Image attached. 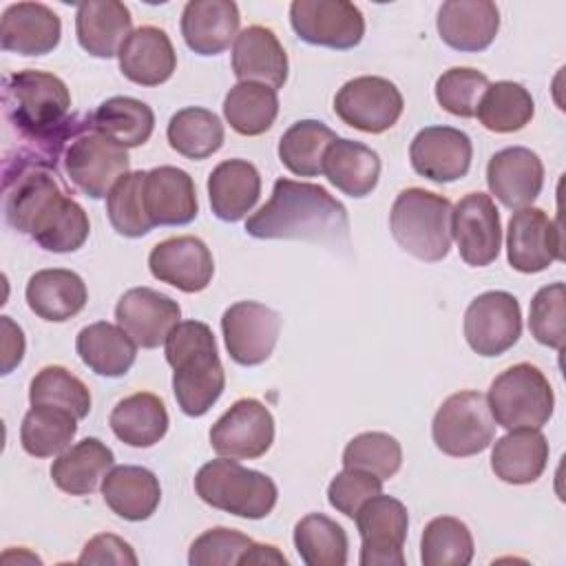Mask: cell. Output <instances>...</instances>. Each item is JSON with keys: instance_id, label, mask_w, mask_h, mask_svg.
<instances>
[{"instance_id": "1", "label": "cell", "mask_w": 566, "mask_h": 566, "mask_svg": "<svg viewBox=\"0 0 566 566\" xmlns=\"http://www.w3.org/2000/svg\"><path fill=\"white\" fill-rule=\"evenodd\" d=\"M57 177V166L18 150L2 166V210L15 232L29 234L46 252L64 254L84 245L91 223Z\"/></svg>"}, {"instance_id": "2", "label": "cell", "mask_w": 566, "mask_h": 566, "mask_svg": "<svg viewBox=\"0 0 566 566\" xmlns=\"http://www.w3.org/2000/svg\"><path fill=\"white\" fill-rule=\"evenodd\" d=\"M2 106L27 150L57 166L73 137L91 126L88 117L71 115V93L64 80L46 71H18L4 77Z\"/></svg>"}, {"instance_id": "3", "label": "cell", "mask_w": 566, "mask_h": 566, "mask_svg": "<svg viewBox=\"0 0 566 566\" xmlns=\"http://www.w3.org/2000/svg\"><path fill=\"white\" fill-rule=\"evenodd\" d=\"M254 239H303L340 245L349 239L345 206L323 186L281 177L274 181L268 203L245 221Z\"/></svg>"}, {"instance_id": "4", "label": "cell", "mask_w": 566, "mask_h": 566, "mask_svg": "<svg viewBox=\"0 0 566 566\" xmlns=\"http://www.w3.org/2000/svg\"><path fill=\"white\" fill-rule=\"evenodd\" d=\"M164 345L179 409L190 418L208 413L226 389L212 329L201 321H179Z\"/></svg>"}, {"instance_id": "5", "label": "cell", "mask_w": 566, "mask_h": 566, "mask_svg": "<svg viewBox=\"0 0 566 566\" xmlns=\"http://www.w3.org/2000/svg\"><path fill=\"white\" fill-rule=\"evenodd\" d=\"M451 201L424 188L402 190L389 212L396 243L411 256L438 263L451 250Z\"/></svg>"}, {"instance_id": "6", "label": "cell", "mask_w": 566, "mask_h": 566, "mask_svg": "<svg viewBox=\"0 0 566 566\" xmlns=\"http://www.w3.org/2000/svg\"><path fill=\"white\" fill-rule=\"evenodd\" d=\"M195 491L208 506L245 520L270 515L279 497L272 478L223 455L197 471Z\"/></svg>"}, {"instance_id": "7", "label": "cell", "mask_w": 566, "mask_h": 566, "mask_svg": "<svg viewBox=\"0 0 566 566\" xmlns=\"http://www.w3.org/2000/svg\"><path fill=\"white\" fill-rule=\"evenodd\" d=\"M486 402L495 424L509 431L539 429L553 416L555 396L539 367L517 363L493 378Z\"/></svg>"}, {"instance_id": "8", "label": "cell", "mask_w": 566, "mask_h": 566, "mask_svg": "<svg viewBox=\"0 0 566 566\" xmlns=\"http://www.w3.org/2000/svg\"><path fill=\"white\" fill-rule=\"evenodd\" d=\"M495 420L486 396L473 389L451 394L433 416L431 436L436 447L451 458L482 453L495 438Z\"/></svg>"}, {"instance_id": "9", "label": "cell", "mask_w": 566, "mask_h": 566, "mask_svg": "<svg viewBox=\"0 0 566 566\" xmlns=\"http://www.w3.org/2000/svg\"><path fill=\"white\" fill-rule=\"evenodd\" d=\"M62 161L69 181L91 199L106 197L111 188L130 172L126 148L97 133L93 126L71 139Z\"/></svg>"}, {"instance_id": "10", "label": "cell", "mask_w": 566, "mask_h": 566, "mask_svg": "<svg viewBox=\"0 0 566 566\" xmlns=\"http://www.w3.org/2000/svg\"><path fill=\"white\" fill-rule=\"evenodd\" d=\"M290 24L298 40L336 51L358 46L365 35L363 11L347 0H294Z\"/></svg>"}, {"instance_id": "11", "label": "cell", "mask_w": 566, "mask_h": 566, "mask_svg": "<svg viewBox=\"0 0 566 566\" xmlns=\"http://www.w3.org/2000/svg\"><path fill=\"white\" fill-rule=\"evenodd\" d=\"M405 99L394 82L378 75H360L345 82L334 97V113L343 124L363 133H385L402 115Z\"/></svg>"}, {"instance_id": "12", "label": "cell", "mask_w": 566, "mask_h": 566, "mask_svg": "<svg viewBox=\"0 0 566 566\" xmlns=\"http://www.w3.org/2000/svg\"><path fill=\"white\" fill-rule=\"evenodd\" d=\"M360 535L363 566H402L405 539L409 528L407 506L391 495L369 497L354 515Z\"/></svg>"}, {"instance_id": "13", "label": "cell", "mask_w": 566, "mask_h": 566, "mask_svg": "<svg viewBox=\"0 0 566 566\" xmlns=\"http://www.w3.org/2000/svg\"><path fill=\"white\" fill-rule=\"evenodd\" d=\"M522 336V310L517 298L504 290L475 296L464 312V338L469 347L493 358L509 352Z\"/></svg>"}, {"instance_id": "14", "label": "cell", "mask_w": 566, "mask_h": 566, "mask_svg": "<svg viewBox=\"0 0 566 566\" xmlns=\"http://www.w3.org/2000/svg\"><path fill=\"white\" fill-rule=\"evenodd\" d=\"M221 332L230 358L243 367H254L274 352L281 316L259 301H239L223 312Z\"/></svg>"}, {"instance_id": "15", "label": "cell", "mask_w": 566, "mask_h": 566, "mask_svg": "<svg viewBox=\"0 0 566 566\" xmlns=\"http://www.w3.org/2000/svg\"><path fill=\"white\" fill-rule=\"evenodd\" d=\"M274 442V418L256 398H239L212 427L210 447L232 460L265 455Z\"/></svg>"}, {"instance_id": "16", "label": "cell", "mask_w": 566, "mask_h": 566, "mask_svg": "<svg viewBox=\"0 0 566 566\" xmlns=\"http://www.w3.org/2000/svg\"><path fill=\"white\" fill-rule=\"evenodd\" d=\"M451 239L471 268L493 263L502 248V223L493 199L484 192L464 195L451 210Z\"/></svg>"}, {"instance_id": "17", "label": "cell", "mask_w": 566, "mask_h": 566, "mask_svg": "<svg viewBox=\"0 0 566 566\" xmlns=\"http://www.w3.org/2000/svg\"><path fill=\"white\" fill-rule=\"evenodd\" d=\"M509 265L524 274L546 270L553 261H562V230L542 208L526 206L515 210L506 228Z\"/></svg>"}, {"instance_id": "18", "label": "cell", "mask_w": 566, "mask_h": 566, "mask_svg": "<svg viewBox=\"0 0 566 566\" xmlns=\"http://www.w3.org/2000/svg\"><path fill=\"white\" fill-rule=\"evenodd\" d=\"M411 168L436 184L462 179L473 159L469 135L453 126H427L416 133L409 146Z\"/></svg>"}, {"instance_id": "19", "label": "cell", "mask_w": 566, "mask_h": 566, "mask_svg": "<svg viewBox=\"0 0 566 566\" xmlns=\"http://www.w3.org/2000/svg\"><path fill=\"white\" fill-rule=\"evenodd\" d=\"M115 318L137 347L155 349L166 343L168 334L179 323L181 307L168 294L142 285L122 294L115 305Z\"/></svg>"}, {"instance_id": "20", "label": "cell", "mask_w": 566, "mask_h": 566, "mask_svg": "<svg viewBox=\"0 0 566 566\" xmlns=\"http://www.w3.org/2000/svg\"><path fill=\"white\" fill-rule=\"evenodd\" d=\"M150 274L186 294L201 292L210 285L214 261L210 248L199 237H170L159 241L148 254Z\"/></svg>"}, {"instance_id": "21", "label": "cell", "mask_w": 566, "mask_h": 566, "mask_svg": "<svg viewBox=\"0 0 566 566\" xmlns=\"http://www.w3.org/2000/svg\"><path fill=\"white\" fill-rule=\"evenodd\" d=\"M486 186L502 206L509 210H522L542 192L544 164L531 148H502L486 164Z\"/></svg>"}, {"instance_id": "22", "label": "cell", "mask_w": 566, "mask_h": 566, "mask_svg": "<svg viewBox=\"0 0 566 566\" xmlns=\"http://www.w3.org/2000/svg\"><path fill=\"white\" fill-rule=\"evenodd\" d=\"M436 27L447 46L460 53H478L495 40L500 9L489 0H447L438 9Z\"/></svg>"}, {"instance_id": "23", "label": "cell", "mask_w": 566, "mask_h": 566, "mask_svg": "<svg viewBox=\"0 0 566 566\" xmlns=\"http://www.w3.org/2000/svg\"><path fill=\"white\" fill-rule=\"evenodd\" d=\"M62 22L42 2L9 4L0 20V44L18 55H44L60 44Z\"/></svg>"}, {"instance_id": "24", "label": "cell", "mask_w": 566, "mask_h": 566, "mask_svg": "<svg viewBox=\"0 0 566 566\" xmlns=\"http://www.w3.org/2000/svg\"><path fill=\"white\" fill-rule=\"evenodd\" d=\"M144 206L153 226H186L199 212L192 177L177 166H157L144 177Z\"/></svg>"}, {"instance_id": "25", "label": "cell", "mask_w": 566, "mask_h": 566, "mask_svg": "<svg viewBox=\"0 0 566 566\" xmlns=\"http://www.w3.org/2000/svg\"><path fill=\"white\" fill-rule=\"evenodd\" d=\"M232 73L239 82L281 88L287 80V55L276 33L261 24L243 29L232 46Z\"/></svg>"}, {"instance_id": "26", "label": "cell", "mask_w": 566, "mask_h": 566, "mask_svg": "<svg viewBox=\"0 0 566 566\" xmlns=\"http://www.w3.org/2000/svg\"><path fill=\"white\" fill-rule=\"evenodd\" d=\"M239 22L232 0H190L181 11V35L197 55H219L237 40Z\"/></svg>"}, {"instance_id": "27", "label": "cell", "mask_w": 566, "mask_h": 566, "mask_svg": "<svg viewBox=\"0 0 566 566\" xmlns=\"http://www.w3.org/2000/svg\"><path fill=\"white\" fill-rule=\"evenodd\" d=\"M117 60L122 75L139 86H159L177 69V53L168 33L153 24L135 29L122 44Z\"/></svg>"}, {"instance_id": "28", "label": "cell", "mask_w": 566, "mask_h": 566, "mask_svg": "<svg viewBox=\"0 0 566 566\" xmlns=\"http://www.w3.org/2000/svg\"><path fill=\"white\" fill-rule=\"evenodd\" d=\"M133 33V18L119 0L80 2L75 11V35L80 46L93 57H115Z\"/></svg>"}, {"instance_id": "29", "label": "cell", "mask_w": 566, "mask_h": 566, "mask_svg": "<svg viewBox=\"0 0 566 566\" xmlns=\"http://www.w3.org/2000/svg\"><path fill=\"white\" fill-rule=\"evenodd\" d=\"M24 296L29 310L38 318L51 323H64L73 318L84 310L88 301L82 276L64 268H49L31 274Z\"/></svg>"}, {"instance_id": "30", "label": "cell", "mask_w": 566, "mask_h": 566, "mask_svg": "<svg viewBox=\"0 0 566 566\" xmlns=\"http://www.w3.org/2000/svg\"><path fill=\"white\" fill-rule=\"evenodd\" d=\"M261 197V175L248 159H226L208 177V199L217 219L241 221Z\"/></svg>"}, {"instance_id": "31", "label": "cell", "mask_w": 566, "mask_h": 566, "mask_svg": "<svg viewBox=\"0 0 566 566\" xmlns=\"http://www.w3.org/2000/svg\"><path fill=\"white\" fill-rule=\"evenodd\" d=\"M102 497L106 506L122 520H148L161 502L159 478L146 467H113L102 480Z\"/></svg>"}, {"instance_id": "32", "label": "cell", "mask_w": 566, "mask_h": 566, "mask_svg": "<svg viewBox=\"0 0 566 566\" xmlns=\"http://www.w3.org/2000/svg\"><path fill=\"white\" fill-rule=\"evenodd\" d=\"M548 462V440L539 429H513L497 438L491 451V469L506 484L535 482Z\"/></svg>"}, {"instance_id": "33", "label": "cell", "mask_w": 566, "mask_h": 566, "mask_svg": "<svg viewBox=\"0 0 566 566\" xmlns=\"http://www.w3.org/2000/svg\"><path fill=\"white\" fill-rule=\"evenodd\" d=\"M115 455L99 438H84L62 451L51 464L53 484L69 495H88L113 469Z\"/></svg>"}, {"instance_id": "34", "label": "cell", "mask_w": 566, "mask_h": 566, "mask_svg": "<svg viewBox=\"0 0 566 566\" xmlns=\"http://www.w3.org/2000/svg\"><path fill=\"white\" fill-rule=\"evenodd\" d=\"M323 175L349 197H367L380 177V157L354 139H336L323 155Z\"/></svg>"}, {"instance_id": "35", "label": "cell", "mask_w": 566, "mask_h": 566, "mask_svg": "<svg viewBox=\"0 0 566 566\" xmlns=\"http://www.w3.org/2000/svg\"><path fill=\"white\" fill-rule=\"evenodd\" d=\"M75 349L91 371L106 378L124 376L137 358L135 340L119 325L106 321L82 327L75 338Z\"/></svg>"}, {"instance_id": "36", "label": "cell", "mask_w": 566, "mask_h": 566, "mask_svg": "<svg viewBox=\"0 0 566 566\" xmlns=\"http://www.w3.org/2000/svg\"><path fill=\"white\" fill-rule=\"evenodd\" d=\"M108 424L124 444L146 449L166 436L168 411L159 396L150 391H137L122 398L113 407Z\"/></svg>"}, {"instance_id": "37", "label": "cell", "mask_w": 566, "mask_h": 566, "mask_svg": "<svg viewBox=\"0 0 566 566\" xmlns=\"http://www.w3.org/2000/svg\"><path fill=\"white\" fill-rule=\"evenodd\" d=\"M91 126L124 148H137L150 139L155 113L142 99L115 95L91 113Z\"/></svg>"}, {"instance_id": "38", "label": "cell", "mask_w": 566, "mask_h": 566, "mask_svg": "<svg viewBox=\"0 0 566 566\" xmlns=\"http://www.w3.org/2000/svg\"><path fill=\"white\" fill-rule=\"evenodd\" d=\"M77 433V418L53 405H31L20 424V444L33 458L60 455Z\"/></svg>"}, {"instance_id": "39", "label": "cell", "mask_w": 566, "mask_h": 566, "mask_svg": "<svg viewBox=\"0 0 566 566\" xmlns=\"http://www.w3.org/2000/svg\"><path fill=\"white\" fill-rule=\"evenodd\" d=\"M279 115L276 91L254 82L234 84L223 99V117L230 128L245 137L263 135Z\"/></svg>"}, {"instance_id": "40", "label": "cell", "mask_w": 566, "mask_h": 566, "mask_svg": "<svg viewBox=\"0 0 566 566\" xmlns=\"http://www.w3.org/2000/svg\"><path fill=\"white\" fill-rule=\"evenodd\" d=\"M336 133L318 119L294 122L279 139L281 164L298 177H316L323 172V155Z\"/></svg>"}, {"instance_id": "41", "label": "cell", "mask_w": 566, "mask_h": 566, "mask_svg": "<svg viewBox=\"0 0 566 566\" xmlns=\"http://www.w3.org/2000/svg\"><path fill=\"white\" fill-rule=\"evenodd\" d=\"M480 124L491 133H517L535 115V102L526 86L511 80L489 84L475 111Z\"/></svg>"}, {"instance_id": "42", "label": "cell", "mask_w": 566, "mask_h": 566, "mask_svg": "<svg viewBox=\"0 0 566 566\" xmlns=\"http://www.w3.org/2000/svg\"><path fill=\"white\" fill-rule=\"evenodd\" d=\"M172 150L188 159H206L223 146L221 119L201 106H186L177 111L166 128Z\"/></svg>"}, {"instance_id": "43", "label": "cell", "mask_w": 566, "mask_h": 566, "mask_svg": "<svg viewBox=\"0 0 566 566\" xmlns=\"http://www.w3.org/2000/svg\"><path fill=\"white\" fill-rule=\"evenodd\" d=\"M294 546L307 566H345L347 564V533L323 513H310L294 526Z\"/></svg>"}, {"instance_id": "44", "label": "cell", "mask_w": 566, "mask_h": 566, "mask_svg": "<svg viewBox=\"0 0 566 566\" xmlns=\"http://www.w3.org/2000/svg\"><path fill=\"white\" fill-rule=\"evenodd\" d=\"M473 553V535L458 517H433L422 531L420 559L424 566H467Z\"/></svg>"}, {"instance_id": "45", "label": "cell", "mask_w": 566, "mask_h": 566, "mask_svg": "<svg viewBox=\"0 0 566 566\" xmlns=\"http://www.w3.org/2000/svg\"><path fill=\"white\" fill-rule=\"evenodd\" d=\"M29 402L62 407L82 420L91 411V391L66 367L46 365L33 376L29 385Z\"/></svg>"}, {"instance_id": "46", "label": "cell", "mask_w": 566, "mask_h": 566, "mask_svg": "<svg viewBox=\"0 0 566 566\" xmlns=\"http://www.w3.org/2000/svg\"><path fill=\"white\" fill-rule=\"evenodd\" d=\"M144 177L146 170L128 172L106 195L108 221L117 234L128 239L144 237L155 228L144 206Z\"/></svg>"}, {"instance_id": "47", "label": "cell", "mask_w": 566, "mask_h": 566, "mask_svg": "<svg viewBox=\"0 0 566 566\" xmlns=\"http://www.w3.org/2000/svg\"><path fill=\"white\" fill-rule=\"evenodd\" d=\"M402 464L400 442L385 431H365L354 436L343 451V467L358 469L376 475L378 480H389L398 473Z\"/></svg>"}, {"instance_id": "48", "label": "cell", "mask_w": 566, "mask_h": 566, "mask_svg": "<svg viewBox=\"0 0 566 566\" xmlns=\"http://www.w3.org/2000/svg\"><path fill=\"white\" fill-rule=\"evenodd\" d=\"M531 336L546 347L562 349L566 338V287L562 281L537 290L528 310Z\"/></svg>"}, {"instance_id": "49", "label": "cell", "mask_w": 566, "mask_h": 566, "mask_svg": "<svg viewBox=\"0 0 566 566\" xmlns=\"http://www.w3.org/2000/svg\"><path fill=\"white\" fill-rule=\"evenodd\" d=\"M489 88V77L471 66H453L436 80L438 104L455 117H475L480 97Z\"/></svg>"}, {"instance_id": "50", "label": "cell", "mask_w": 566, "mask_h": 566, "mask_svg": "<svg viewBox=\"0 0 566 566\" xmlns=\"http://www.w3.org/2000/svg\"><path fill=\"white\" fill-rule=\"evenodd\" d=\"M252 544L254 542L241 531L214 526L201 533L190 544L188 564L190 566H232L241 562V557L250 551Z\"/></svg>"}, {"instance_id": "51", "label": "cell", "mask_w": 566, "mask_h": 566, "mask_svg": "<svg viewBox=\"0 0 566 566\" xmlns=\"http://www.w3.org/2000/svg\"><path fill=\"white\" fill-rule=\"evenodd\" d=\"M378 493H382V480L367 471L343 469L340 473L334 475V480L327 486V502L338 513L354 520L358 509Z\"/></svg>"}, {"instance_id": "52", "label": "cell", "mask_w": 566, "mask_h": 566, "mask_svg": "<svg viewBox=\"0 0 566 566\" xmlns=\"http://www.w3.org/2000/svg\"><path fill=\"white\" fill-rule=\"evenodd\" d=\"M77 564H137V555L133 546L113 533H99L86 542Z\"/></svg>"}, {"instance_id": "53", "label": "cell", "mask_w": 566, "mask_h": 566, "mask_svg": "<svg viewBox=\"0 0 566 566\" xmlns=\"http://www.w3.org/2000/svg\"><path fill=\"white\" fill-rule=\"evenodd\" d=\"M2 325V374H11L13 367L22 363L24 356V334L9 316L0 318Z\"/></svg>"}, {"instance_id": "54", "label": "cell", "mask_w": 566, "mask_h": 566, "mask_svg": "<svg viewBox=\"0 0 566 566\" xmlns=\"http://www.w3.org/2000/svg\"><path fill=\"white\" fill-rule=\"evenodd\" d=\"M239 564H287V559L272 544H252Z\"/></svg>"}]
</instances>
